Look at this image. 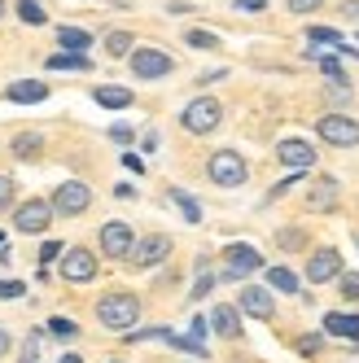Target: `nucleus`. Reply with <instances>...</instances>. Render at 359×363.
Returning a JSON list of instances; mask_svg holds the SVG:
<instances>
[{"label":"nucleus","mask_w":359,"mask_h":363,"mask_svg":"<svg viewBox=\"0 0 359 363\" xmlns=\"http://www.w3.org/2000/svg\"><path fill=\"white\" fill-rule=\"evenodd\" d=\"M320 140L333 149H355L359 145V123L350 114H324L320 118Z\"/></svg>","instance_id":"20e7f679"},{"label":"nucleus","mask_w":359,"mask_h":363,"mask_svg":"<svg viewBox=\"0 0 359 363\" xmlns=\"http://www.w3.org/2000/svg\"><path fill=\"white\" fill-rule=\"evenodd\" d=\"M206 175L215 179L219 189H241V184H245V175H250V167H245V158H241V153H233V149H219V153H211Z\"/></svg>","instance_id":"f03ea898"},{"label":"nucleus","mask_w":359,"mask_h":363,"mask_svg":"<svg viewBox=\"0 0 359 363\" xmlns=\"http://www.w3.org/2000/svg\"><path fill=\"white\" fill-rule=\"evenodd\" d=\"M171 197H175V206H180V211H184V219L189 223H201V206L184 193V189H171Z\"/></svg>","instance_id":"bb28decb"},{"label":"nucleus","mask_w":359,"mask_h":363,"mask_svg":"<svg viewBox=\"0 0 359 363\" xmlns=\"http://www.w3.org/2000/svg\"><path fill=\"white\" fill-rule=\"evenodd\" d=\"M57 263H62V276H66L70 284H84V280L96 276V258H92L88 250H66Z\"/></svg>","instance_id":"f8f14e48"},{"label":"nucleus","mask_w":359,"mask_h":363,"mask_svg":"<svg viewBox=\"0 0 359 363\" xmlns=\"http://www.w3.org/2000/svg\"><path fill=\"white\" fill-rule=\"evenodd\" d=\"M18 18L27 22V27H44V9H40V0H18Z\"/></svg>","instance_id":"cd10ccee"},{"label":"nucleus","mask_w":359,"mask_h":363,"mask_svg":"<svg viewBox=\"0 0 359 363\" xmlns=\"http://www.w3.org/2000/svg\"><path fill=\"white\" fill-rule=\"evenodd\" d=\"M298 350H302V354H316V350H320V337H302Z\"/></svg>","instance_id":"ea45409f"},{"label":"nucleus","mask_w":359,"mask_h":363,"mask_svg":"<svg viewBox=\"0 0 359 363\" xmlns=\"http://www.w3.org/2000/svg\"><path fill=\"white\" fill-rule=\"evenodd\" d=\"M267 284H272L276 294H298V276H294L289 267H272V272H267Z\"/></svg>","instance_id":"412c9836"},{"label":"nucleus","mask_w":359,"mask_h":363,"mask_svg":"<svg viewBox=\"0 0 359 363\" xmlns=\"http://www.w3.org/2000/svg\"><path fill=\"white\" fill-rule=\"evenodd\" d=\"M333 276H342V254L338 250H316L311 254V263H306V280L311 284H324Z\"/></svg>","instance_id":"4468645a"},{"label":"nucleus","mask_w":359,"mask_h":363,"mask_svg":"<svg viewBox=\"0 0 359 363\" xmlns=\"http://www.w3.org/2000/svg\"><path fill=\"white\" fill-rule=\"evenodd\" d=\"M106 48H110V57H127V53L136 48V40L127 35V31H110V35H106Z\"/></svg>","instance_id":"b1692460"},{"label":"nucleus","mask_w":359,"mask_h":363,"mask_svg":"<svg viewBox=\"0 0 359 363\" xmlns=\"http://www.w3.org/2000/svg\"><path fill=\"white\" fill-rule=\"evenodd\" d=\"M280 245H285V250H294V245H302V232H294V228H289V232H280Z\"/></svg>","instance_id":"58836bf2"},{"label":"nucleus","mask_w":359,"mask_h":363,"mask_svg":"<svg viewBox=\"0 0 359 363\" xmlns=\"http://www.w3.org/2000/svg\"><path fill=\"white\" fill-rule=\"evenodd\" d=\"M342 13H346L350 22H359V0H346V5H342Z\"/></svg>","instance_id":"79ce46f5"},{"label":"nucleus","mask_w":359,"mask_h":363,"mask_svg":"<svg viewBox=\"0 0 359 363\" xmlns=\"http://www.w3.org/2000/svg\"><path fill=\"white\" fill-rule=\"evenodd\" d=\"M0 13H5V0H0Z\"/></svg>","instance_id":"09e8293b"},{"label":"nucleus","mask_w":359,"mask_h":363,"mask_svg":"<svg viewBox=\"0 0 359 363\" xmlns=\"http://www.w3.org/2000/svg\"><path fill=\"white\" fill-rule=\"evenodd\" d=\"M48 333H53L57 342H74V337H79V324L66 320V315H53V320H48Z\"/></svg>","instance_id":"5701e85b"},{"label":"nucleus","mask_w":359,"mask_h":363,"mask_svg":"<svg viewBox=\"0 0 359 363\" xmlns=\"http://www.w3.org/2000/svg\"><path fill=\"white\" fill-rule=\"evenodd\" d=\"M342 298L359 302V272H342Z\"/></svg>","instance_id":"c756f323"},{"label":"nucleus","mask_w":359,"mask_h":363,"mask_svg":"<svg viewBox=\"0 0 359 363\" xmlns=\"http://www.w3.org/2000/svg\"><path fill=\"white\" fill-rule=\"evenodd\" d=\"M92 101L106 106V110H127V106H132V88H96Z\"/></svg>","instance_id":"aec40b11"},{"label":"nucleus","mask_w":359,"mask_h":363,"mask_svg":"<svg viewBox=\"0 0 359 363\" xmlns=\"http://www.w3.org/2000/svg\"><path fill=\"white\" fill-rule=\"evenodd\" d=\"M40 149H44V136H40V132H22V136H13V153H18V158H35Z\"/></svg>","instance_id":"4be33fe9"},{"label":"nucleus","mask_w":359,"mask_h":363,"mask_svg":"<svg viewBox=\"0 0 359 363\" xmlns=\"http://www.w3.org/2000/svg\"><path fill=\"white\" fill-rule=\"evenodd\" d=\"M132 74L136 79H162V74H171L175 70V62L162 53V48H132Z\"/></svg>","instance_id":"39448f33"},{"label":"nucleus","mask_w":359,"mask_h":363,"mask_svg":"<svg viewBox=\"0 0 359 363\" xmlns=\"http://www.w3.org/2000/svg\"><path fill=\"white\" fill-rule=\"evenodd\" d=\"M96 320L106 324V328H114V333H127V328L140 320V298H136V294H127V289L106 294V298L96 302Z\"/></svg>","instance_id":"f257e3e1"},{"label":"nucleus","mask_w":359,"mask_h":363,"mask_svg":"<svg viewBox=\"0 0 359 363\" xmlns=\"http://www.w3.org/2000/svg\"><path fill=\"white\" fill-rule=\"evenodd\" d=\"M184 40H189L193 48H219V35H211V31H189Z\"/></svg>","instance_id":"7c9ffc66"},{"label":"nucleus","mask_w":359,"mask_h":363,"mask_svg":"<svg viewBox=\"0 0 359 363\" xmlns=\"http://www.w3.org/2000/svg\"><path fill=\"white\" fill-rule=\"evenodd\" d=\"M223 258H228V280H241V276H250V272H259L263 267V258H259V250L254 245H228L223 250Z\"/></svg>","instance_id":"9d476101"},{"label":"nucleus","mask_w":359,"mask_h":363,"mask_svg":"<svg viewBox=\"0 0 359 363\" xmlns=\"http://www.w3.org/2000/svg\"><path fill=\"white\" fill-rule=\"evenodd\" d=\"M40 359V333H31L27 342H22V363H35Z\"/></svg>","instance_id":"473e14b6"},{"label":"nucleus","mask_w":359,"mask_h":363,"mask_svg":"<svg viewBox=\"0 0 359 363\" xmlns=\"http://www.w3.org/2000/svg\"><path fill=\"white\" fill-rule=\"evenodd\" d=\"M167 254H171V237H162V232H153V237L136 241V245H132V254H127V258H132L136 267H158Z\"/></svg>","instance_id":"1a4fd4ad"},{"label":"nucleus","mask_w":359,"mask_h":363,"mask_svg":"<svg viewBox=\"0 0 359 363\" xmlns=\"http://www.w3.org/2000/svg\"><path fill=\"white\" fill-rule=\"evenodd\" d=\"M342 53H355V57H359V48H342Z\"/></svg>","instance_id":"de8ad7c7"},{"label":"nucleus","mask_w":359,"mask_h":363,"mask_svg":"<svg viewBox=\"0 0 359 363\" xmlns=\"http://www.w3.org/2000/svg\"><path fill=\"white\" fill-rule=\"evenodd\" d=\"M211 328H215L219 337H241V311H237V306H215Z\"/></svg>","instance_id":"a211bd4d"},{"label":"nucleus","mask_w":359,"mask_h":363,"mask_svg":"<svg viewBox=\"0 0 359 363\" xmlns=\"http://www.w3.org/2000/svg\"><path fill=\"white\" fill-rule=\"evenodd\" d=\"M110 136H114V140H123V145H127V140H132V127H123V123H118V127H114V132H110Z\"/></svg>","instance_id":"37998d69"},{"label":"nucleus","mask_w":359,"mask_h":363,"mask_svg":"<svg viewBox=\"0 0 359 363\" xmlns=\"http://www.w3.org/2000/svg\"><path fill=\"white\" fill-rule=\"evenodd\" d=\"M276 158L285 162L289 171H311L316 167V149L306 145V140H280L276 145Z\"/></svg>","instance_id":"ddd939ff"},{"label":"nucleus","mask_w":359,"mask_h":363,"mask_svg":"<svg viewBox=\"0 0 359 363\" xmlns=\"http://www.w3.org/2000/svg\"><path fill=\"white\" fill-rule=\"evenodd\" d=\"M48 219H53V206H48V201H40V197L22 201L18 211H13V223H18V232H44V228H48Z\"/></svg>","instance_id":"6e6552de"},{"label":"nucleus","mask_w":359,"mask_h":363,"mask_svg":"<svg viewBox=\"0 0 359 363\" xmlns=\"http://www.w3.org/2000/svg\"><path fill=\"white\" fill-rule=\"evenodd\" d=\"M62 254H66V245H62V241H44V245H40V263L48 267V263H53V258H62Z\"/></svg>","instance_id":"2f4dec72"},{"label":"nucleus","mask_w":359,"mask_h":363,"mask_svg":"<svg viewBox=\"0 0 359 363\" xmlns=\"http://www.w3.org/2000/svg\"><path fill=\"white\" fill-rule=\"evenodd\" d=\"M57 44L66 48V53H88V48H92V35L88 31H79V27H57Z\"/></svg>","instance_id":"6ab92c4d"},{"label":"nucleus","mask_w":359,"mask_h":363,"mask_svg":"<svg viewBox=\"0 0 359 363\" xmlns=\"http://www.w3.org/2000/svg\"><path fill=\"white\" fill-rule=\"evenodd\" d=\"M5 350H9V333H5V328H0V354H5Z\"/></svg>","instance_id":"a18cd8bd"},{"label":"nucleus","mask_w":359,"mask_h":363,"mask_svg":"<svg viewBox=\"0 0 359 363\" xmlns=\"http://www.w3.org/2000/svg\"><path fill=\"white\" fill-rule=\"evenodd\" d=\"M88 201H92V189L79 184V179H66L62 189H53V201H48V206H53L57 215H84Z\"/></svg>","instance_id":"423d86ee"},{"label":"nucleus","mask_w":359,"mask_h":363,"mask_svg":"<svg viewBox=\"0 0 359 363\" xmlns=\"http://www.w3.org/2000/svg\"><path fill=\"white\" fill-rule=\"evenodd\" d=\"M237 9H245V13H259V9H263V0H237Z\"/></svg>","instance_id":"a19ab883"},{"label":"nucleus","mask_w":359,"mask_h":363,"mask_svg":"<svg viewBox=\"0 0 359 363\" xmlns=\"http://www.w3.org/2000/svg\"><path fill=\"white\" fill-rule=\"evenodd\" d=\"M320 5H324V0H289V13H311Z\"/></svg>","instance_id":"e433bc0d"},{"label":"nucleus","mask_w":359,"mask_h":363,"mask_svg":"<svg viewBox=\"0 0 359 363\" xmlns=\"http://www.w3.org/2000/svg\"><path fill=\"white\" fill-rule=\"evenodd\" d=\"M48 70H88V57H79V53H53V57H48Z\"/></svg>","instance_id":"a878e982"},{"label":"nucleus","mask_w":359,"mask_h":363,"mask_svg":"<svg viewBox=\"0 0 359 363\" xmlns=\"http://www.w3.org/2000/svg\"><path fill=\"white\" fill-rule=\"evenodd\" d=\"M57 363H84V359H79V354H62Z\"/></svg>","instance_id":"49530a36"},{"label":"nucleus","mask_w":359,"mask_h":363,"mask_svg":"<svg viewBox=\"0 0 359 363\" xmlns=\"http://www.w3.org/2000/svg\"><path fill=\"white\" fill-rule=\"evenodd\" d=\"M306 44H333V48H342V31L338 27H306Z\"/></svg>","instance_id":"393cba45"},{"label":"nucleus","mask_w":359,"mask_h":363,"mask_svg":"<svg viewBox=\"0 0 359 363\" xmlns=\"http://www.w3.org/2000/svg\"><path fill=\"white\" fill-rule=\"evenodd\" d=\"M206 328H211L206 320H193V333H189V337H193V342H201V346H206Z\"/></svg>","instance_id":"4c0bfd02"},{"label":"nucleus","mask_w":359,"mask_h":363,"mask_svg":"<svg viewBox=\"0 0 359 363\" xmlns=\"http://www.w3.org/2000/svg\"><path fill=\"white\" fill-rule=\"evenodd\" d=\"M0 241H5V237H0Z\"/></svg>","instance_id":"8fccbe9b"},{"label":"nucleus","mask_w":359,"mask_h":363,"mask_svg":"<svg viewBox=\"0 0 359 363\" xmlns=\"http://www.w3.org/2000/svg\"><path fill=\"white\" fill-rule=\"evenodd\" d=\"M44 96H48V84H40V79H18V84H9V101H13V106H40Z\"/></svg>","instance_id":"2eb2a0df"},{"label":"nucleus","mask_w":359,"mask_h":363,"mask_svg":"<svg viewBox=\"0 0 359 363\" xmlns=\"http://www.w3.org/2000/svg\"><path fill=\"white\" fill-rule=\"evenodd\" d=\"M219 118H223V106L215 96H197V101H189L184 106V114H180V123H184V132H193V136H206V132H215L219 127Z\"/></svg>","instance_id":"7ed1b4c3"},{"label":"nucleus","mask_w":359,"mask_h":363,"mask_svg":"<svg viewBox=\"0 0 359 363\" xmlns=\"http://www.w3.org/2000/svg\"><path fill=\"white\" fill-rule=\"evenodd\" d=\"M237 311H245V315H254V320H272L276 315V298L267 289H259V284H245L241 298H237Z\"/></svg>","instance_id":"9b49d317"},{"label":"nucleus","mask_w":359,"mask_h":363,"mask_svg":"<svg viewBox=\"0 0 359 363\" xmlns=\"http://www.w3.org/2000/svg\"><path fill=\"white\" fill-rule=\"evenodd\" d=\"M136 245V232L132 223H123V219H110L106 228H101V250H106V258H127Z\"/></svg>","instance_id":"0eeeda50"},{"label":"nucleus","mask_w":359,"mask_h":363,"mask_svg":"<svg viewBox=\"0 0 359 363\" xmlns=\"http://www.w3.org/2000/svg\"><path fill=\"white\" fill-rule=\"evenodd\" d=\"M123 162H127V167H132V171H136V175H140V171H145V162H140V158H136V153H123Z\"/></svg>","instance_id":"c03bdc74"},{"label":"nucleus","mask_w":359,"mask_h":363,"mask_svg":"<svg viewBox=\"0 0 359 363\" xmlns=\"http://www.w3.org/2000/svg\"><path fill=\"white\" fill-rule=\"evenodd\" d=\"M333 201H338V179H333V175H320L316 189L306 193V206H311V211H328Z\"/></svg>","instance_id":"f3484780"},{"label":"nucleus","mask_w":359,"mask_h":363,"mask_svg":"<svg viewBox=\"0 0 359 363\" xmlns=\"http://www.w3.org/2000/svg\"><path fill=\"white\" fill-rule=\"evenodd\" d=\"M320 70L328 74V79H333V84H350V79H346V74H342V62H338V57H320Z\"/></svg>","instance_id":"c85d7f7f"},{"label":"nucleus","mask_w":359,"mask_h":363,"mask_svg":"<svg viewBox=\"0 0 359 363\" xmlns=\"http://www.w3.org/2000/svg\"><path fill=\"white\" fill-rule=\"evenodd\" d=\"M328 337H346V342H359V315H342V311H328L324 315Z\"/></svg>","instance_id":"dca6fc26"},{"label":"nucleus","mask_w":359,"mask_h":363,"mask_svg":"<svg viewBox=\"0 0 359 363\" xmlns=\"http://www.w3.org/2000/svg\"><path fill=\"white\" fill-rule=\"evenodd\" d=\"M22 294H27V289H22V280H0V298H22Z\"/></svg>","instance_id":"72a5a7b5"},{"label":"nucleus","mask_w":359,"mask_h":363,"mask_svg":"<svg viewBox=\"0 0 359 363\" xmlns=\"http://www.w3.org/2000/svg\"><path fill=\"white\" fill-rule=\"evenodd\" d=\"M9 201H13V179H9V175H0V211H5Z\"/></svg>","instance_id":"c9c22d12"},{"label":"nucleus","mask_w":359,"mask_h":363,"mask_svg":"<svg viewBox=\"0 0 359 363\" xmlns=\"http://www.w3.org/2000/svg\"><path fill=\"white\" fill-rule=\"evenodd\" d=\"M211 284H215V276H211V272H201L197 284H193V298H206V294H211Z\"/></svg>","instance_id":"f704fd0d"}]
</instances>
